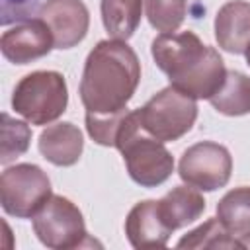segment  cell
Here are the masks:
<instances>
[{
  "mask_svg": "<svg viewBox=\"0 0 250 250\" xmlns=\"http://www.w3.org/2000/svg\"><path fill=\"white\" fill-rule=\"evenodd\" d=\"M232 174V156L227 146L215 141H199L184 150L178 164V176L184 184L199 191H215L229 184Z\"/></svg>",
  "mask_w": 250,
  "mask_h": 250,
  "instance_id": "cell-8",
  "label": "cell"
},
{
  "mask_svg": "<svg viewBox=\"0 0 250 250\" xmlns=\"http://www.w3.org/2000/svg\"><path fill=\"white\" fill-rule=\"evenodd\" d=\"M215 39L232 55H244L250 47V2L229 0L215 16Z\"/></svg>",
  "mask_w": 250,
  "mask_h": 250,
  "instance_id": "cell-12",
  "label": "cell"
},
{
  "mask_svg": "<svg viewBox=\"0 0 250 250\" xmlns=\"http://www.w3.org/2000/svg\"><path fill=\"white\" fill-rule=\"evenodd\" d=\"M139 113L143 129L148 135L170 143L191 131L197 119V100L170 84L139 107Z\"/></svg>",
  "mask_w": 250,
  "mask_h": 250,
  "instance_id": "cell-5",
  "label": "cell"
},
{
  "mask_svg": "<svg viewBox=\"0 0 250 250\" xmlns=\"http://www.w3.org/2000/svg\"><path fill=\"white\" fill-rule=\"evenodd\" d=\"M0 164L8 166L12 160L21 156L29 148L31 129L25 121L14 119L10 113H2V127H0Z\"/></svg>",
  "mask_w": 250,
  "mask_h": 250,
  "instance_id": "cell-19",
  "label": "cell"
},
{
  "mask_svg": "<svg viewBox=\"0 0 250 250\" xmlns=\"http://www.w3.org/2000/svg\"><path fill=\"white\" fill-rule=\"evenodd\" d=\"M162 215L172 230L197 221L205 211V199L193 186H176L162 199H158Z\"/></svg>",
  "mask_w": 250,
  "mask_h": 250,
  "instance_id": "cell-14",
  "label": "cell"
},
{
  "mask_svg": "<svg viewBox=\"0 0 250 250\" xmlns=\"http://www.w3.org/2000/svg\"><path fill=\"white\" fill-rule=\"evenodd\" d=\"M129 178L141 188H156L174 172V158L162 141L143 129L139 109L127 111L115 141Z\"/></svg>",
  "mask_w": 250,
  "mask_h": 250,
  "instance_id": "cell-3",
  "label": "cell"
},
{
  "mask_svg": "<svg viewBox=\"0 0 250 250\" xmlns=\"http://www.w3.org/2000/svg\"><path fill=\"white\" fill-rule=\"evenodd\" d=\"M37 16L49 25L55 49H72L88 33L90 12L82 0H45Z\"/></svg>",
  "mask_w": 250,
  "mask_h": 250,
  "instance_id": "cell-10",
  "label": "cell"
},
{
  "mask_svg": "<svg viewBox=\"0 0 250 250\" xmlns=\"http://www.w3.org/2000/svg\"><path fill=\"white\" fill-rule=\"evenodd\" d=\"M238 242H240V246H242V248H250V232H248V234L238 236Z\"/></svg>",
  "mask_w": 250,
  "mask_h": 250,
  "instance_id": "cell-23",
  "label": "cell"
},
{
  "mask_svg": "<svg viewBox=\"0 0 250 250\" xmlns=\"http://www.w3.org/2000/svg\"><path fill=\"white\" fill-rule=\"evenodd\" d=\"M68 105L66 80L57 70H33L12 92V109L31 125L57 121Z\"/></svg>",
  "mask_w": 250,
  "mask_h": 250,
  "instance_id": "cell-4",
  "label": "cell"
},
{
  "mask_svg": "<svg viewBox=\"0 0 250 250\" xmlns=\"http://www.w3.org/2000/svg\"><path fill=\"white\" fill-rule=\"evenodd\" d=\"M148 23L160 33L178 31L188 14V0H145Z\"/></svg>",
  "mask_w": 250,
  "mask_h": 250,
  "instance_id": "cell-20",
  "label": "cell"
},
{
  "mask_svg": "<svg viewBox=\"0 0 250 250\" xmlns=\"http://www.w3.org/2000/svg\"><path fill=\"white\" fill-rule=\"evenodd\" d=\"M53 47V33L39 16L18 21L0 37V51L4 59L14 64H27L43 59L51 53Z\"/></svg>",
  "mask_w": 250,
  "mask_h": 250,
  "instance_id": "cell-9",
  "label": "cell"
},
{
  "mask_svg": "<svg viewBox=\"0 0 250 250\" xmlns=\"http://www.w3.org/2000/svg\"><path fill=\"white\" fill-rule=\"evenodd\" d=\"M209 104L215 111L229 117L250 113V76L240 70H227L223 86L209 98Z\"/></svg>",
  "mask_w": 250,
  "mask_h": 250,
  "instance_id": "cell-16",
  "label": "cell"
},
{
  "mask_svg": "<svg viewBox=\"0 0 250 250\" xmlns=\"http://www.w3.org/2000/svg\"><path fill=\"white\" fill-rule=\"evenodd\" d=\"M127 111L129 109H125L121 113H115V115L86 113L84 121H86L88 135L102 146H115V141H117V135H119V129H121V123H123V117H125Z\"/></svg>",
  "mask_w": 250,
  "mask_h": 250,
  "instance_id": "cell-21",
  "label": "cell"
},
{
  "mask_svg": "<svg viewBox=\"0 0 250 250\" xmlns=\"http://www.w3.org/2000/svg\"><path fill=\"white\" fill-rule=\"evenodd\" d=\"M150 55L170 84L195 100H209L227 78V66L219 51L205 45L193 31L156 35Z\"/></svg>",
  "mask_w": 250,
  "mask_h": 250,
  "instance_id": "cell-2",
  "label": "cell"
},
{
  "mask_svg": "<svg viewBox=\"0 0 250 250\" xmlns=\"http://www.w3.org/2000/svg\"><path fill=\"white\" fill-rule=\"evenodd\" d=\"M53 195L47 172L31 162L4 168L0 176V203L6 215L31 219Z\"/></svg>",
  "mask_w": 250,
  "mask_h": 250,
  "instance_id": "cell-6",
  "label": "cell"
},
{
  "mask_svg": "<svg viewBox=\"0 0 250 250\" xmlns=\"http://www.w3.org/2000/svg\"><path fill=\"white\" fill-rule=\"evenodd\" d=\"M31 225L39 242L53 250H70L94 244L88 236L82 211L64 195H51L49 201L31 217Z\"/></svg>",
  "mask_w": 250,
  "mask_h": 250,
  "instance_id": "cell-7",
  "label": "cell"
},
{
  "mask_svg": "<svg viewBox=\"0 0 250 250\" xmlns=\"http://www.w3.org/2000/svg\"><path fill=\"white\" fill-rule=\"evenodd\" d=\"M178 248H242L238 238L232 236L217 217L207 219L197 229L189 230L176 244Z\"/></svg>",
  "mask_w": 250,
  "mask_h": 250,
  "instance_id": "cell-18",
  "label": "cell"
},
{
  "mask_svg": "<svg viewBox=\"0 0 250 250\" xmlns=\"http://www.w3.org/2000/svg\"><path fill=\"white\" fill-rule=\"evenodd\" d=\"M244 55H246V64H248V66H250V47H248V49H246V53H244Z\"/></svg>",
  "mask_w": 250,
  "mask_h": 250,
  "instance_id": "cell-24",
  "label": "cell"
},
{
  "mask_svg": "<svg viewBox=\"0 0 250 250\" xmlns=\"http://www.w3.org/2000/svg\"><path fill=\"white\" fill-rule=\"evenodd\" d=\"M172 232L156 199L135 203L125 219V236L133 248H164Z\"/></svg>",
  "mask_w": 250,
  "mask_h": 250,
  "instance_id": "cell-11",
  "label": "cell"
},
{
  "mask_svg": "<svg viewBox=\"0 0 250 250\" xmlns=\"http://www.w3.org/2000/svg\"><path fill=\"white\" fill-rule=\"evenodd\" d=\"M141 82L137 53L119 39H102L88 53L82 78L80 102L86 113L115 115L127 109Z\"/></svg>",
  "mask_w": 250,
  "mask_h": 250,
  "instance_id": "cell-1",
  "label": "cell"
},
{
  "mask_svg": "<svg viewBox=\"0 0 250 250\" xmlns=\"http://www.w3.org/2000/svg\"><path fill=\"white\" fill-rule=\"evenodd\" d=\"M217 219L232 236L250 232V188L240 186L227 191L217 203Z\"/></svg>",
  "mask_w": 250,
  "mask_h": 250,
  "instance_id": "cell-17",
  "label": "cell"
},
{
  "mask_svg": "<svg viewBox=\"0 0 250 250\" xmlns=\"http://www.w3.org/2000/svg\"><path fill=\"white\" fill-rule=\"evenodd\" d=\"M41 0H0V23L12 25L23 21L39 10Z\"/></svg>",
  "mask_w": 250,
  "mask_h": 250,
  "instance_id": "cell-22",
  "label": "cell"
},
{
  "mask_svg": "<svg viewBox=\"0 0 250 250\" xmlns=\"http://www.w3.org/2000/svg\"><path fill=\"white\" fill-rule=\"evenodd\" d=\"M145 0H100V14L105 31L119 41L135 35L143 18Z\"/></svg>",
  "mask_w": 250,
  "mask_h": 250,
  "instance_id": "cell-15",
  "label": "cell"
},
{
  "mask_svg": "<svg viewBox=\"0 0 250 250\" xmlns=\"http://www.w3.org/2000/svg\"><path fill=\"white\" fill-rule=\"evenodd\" d=\"M37 148L47 162L66 168L80 160L84 150V137L74 123L61 121L41 131Z\"/></svg>",
  "mask_w": 250,
  "mask_h": 250,
  "instance_id": "cell-13",
  "label": "cell"
}]
</instances>
